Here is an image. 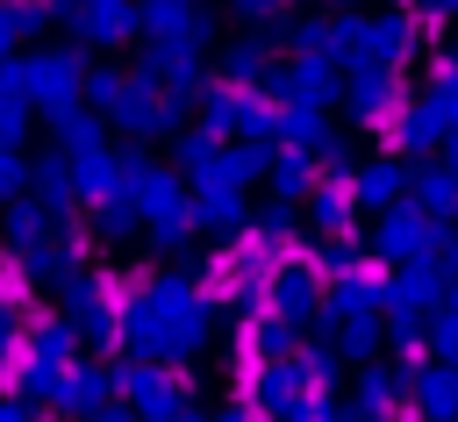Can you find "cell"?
<instances>
[{
	"label": "cell",
	"instance_id": "cell-1",
	"mask_svg": "<svg viewBox=\"0 0 458 422\" xmlns=\"http://www.w3.org/2000/svg\"><path fill=\"white\" fill-rule=\"evenodd\" d=\"M21 93L43 100V107H64V100L79 93V64H72V57H36V64L21 72Z\"/></svg>",
	"mask_w": 458,
	"mask_h": 422
},
{
	"label": "cell",
	"instance_id": "cell-2",
	"mask_svg": "<svg viewBox=\"0 0 458 422\" xmlns=\"http://www.w3.org/2000/svg\"><path fill=\"white\" fill-rule=\"evenodd\" d=\"M451 122H458V114H451V107H444V93H437V100H422V107L401 122V143H408V150H429V143H444V129H451Z\"/></svg>",
	"mask_w": 458,
	"mask_h": 422
},
{
	"label": "cell",
	"instance_id": "cell-9",
	"mask_svg": "<svg viewBox=\"0 0 458 422\" xmlns=\"http://www.w3.org/2000/svg\"><path fill=\"white\" fill-rule=\"evenodd\" d=\"M429 343H437V358H458V308L451 315H429Z\"/></svg>",
	"mask_w": 458,
	"mask_h": 422
},
{
	"label": "cell",
	"instance_id": "cell-6",
	"mask_svg": "<svg viewBox=\"0 0 458 422\" xmlns=\"http://www.w3.org/2000/svg\"><path fill=\"white\" fill-rule=\"evenodd\" d=\"M415 200H422L429 215H451V207H458V172H422V179H415Z\"/></svg>",
	"mask_w": 458,
	"mask_h": 422
},
{
	"label": "cell",
	"instance_id": "cell-10",
	"mask_svg": "<svg viewBox=\"0 0 458 422\" xmlns=\"http://www.w3.org/2000/svg\"><path fill=\"white\" fill-rule=\"evenodd\" d=\"M344 215H351L344 193H322V200H315V222H322V229H344Z\"/></svg>",
	"mask_w": 458,
	"mask_h": 422
},
{
	"label": "cell",
	"instance_id": "cell-11",
	"mask_svg": "<svg viewBox=\"0 0 458 422\" xmlns=\"http://www.w3.org/2000/svg\"><path fill=\"white\" fill-rule=\"evenodd\" d=\"M86 93H93L100 107H114V93H122V79H114V72H93V79H86Z\"/></svg>",
	"mask_w": 458,
	"mask_h": 422
},
{
	"label": "cell",
	"instance_id": "cell-16",
	"mask_svg": "<svg viewBox=\"0 0 458 422\" xmlns=\"http://www.w3.org/2000/svg\"><path fill=\"white\" fill-rule=\"evenodd\" d=\"M451 172H458V143H451Z\"/></svg>",
	"mask_w": 458,
	"mask_h": 422
},
{
	"label": "cell",
	"instance_id": "cell-14",
	"mask_svg": "<svg viewBox=\"0 0 458 422\" xmlns=\"http://www.w3.org/2000/svg\"><path fill=\"white\" fill-rule=\"evenodd\" d=\"M429 7H437V14H458V0H429Z\"/></svg>",
	"mask_w": 458,
	"mask_h": 422
},
{
	"label": "cell",
	"instance_id": "cell-15",
	"mask_svg": "<svg viewBox=\"0 0 458 422\" xmlns=\"http://www.w3.org/2000/svg\"><path fill=\"white\" fill-rule=\"evenodd\" d=\"M0 422H21V408H0Z\"/></svg>",
	"mask_w": 458,
	"mask_h": 422
},
{
	"label": "cell",
	"instance_id": "cell-4",
	"mask_svg": "<svg viewBox=\"0 0 458 422\" xmlns=\"http://www.w3.org/2000/svg\"><path fill=\"white\" fill-rule=\"evenodd\" d=\"M415 243H422V215H394L379 229V257H422Z\"/></svg>",
	"mask_w": 458,
	"mask_h": 422
},
{
	"label": "cell",
	"instance_id": "cell-7",
	"mask_svg": "<svg viewBox=\"0 0 458 422\" xmlns=\"http://www.w3.org/2000/svg\"><path fill=\"white\" fill-rule=\"evenodd\" d=\"M422 401H429V415H451V408H458V379H451V365L422 372Z\"/></svg>",
	"mask_w": 458,
	"mask_h": 422
},
{
	"label": "cell",
	"instance_id": "cell-5",
	"mask_svg": "<svg viewBox=\"0 0 458 422\" xmlns=\"http://www.w3.org/2000/svg\"><path fill=\"white\" fill-rule=\"evenodd\" d=\"M358 200H365V207L401 200V172H394V165H365V172H358Z\"/></svg>",
	"mask_w": 458,
	"mask_h": 422
},
{
	"label": "cell",
	"instance_id": "cell-12",
	"mask_svg": "<svg viewBox=\"0 0 458 422\" xmlns=\"http://www.w3.org/2000/svg\"><path fill=\"white\" fill-rule=\"evenodd\" d=\"M14 129H21V107H14V100H0V143H14Z\"/></svg>",
	"mask_w": 458,
	"mask_h": 422
},
{
	"label": "cell",
	"instance_id": "cell-17",
	"mask_svg": "<svg viewBox=\"0 0 458 422\" xmlns=\"http://www.w3.org/2000/svg\"><path fill=\"white\" fill-rule=\"evenodd\" d=\"M451 308H458V293H451Z\"/></svg>",
	"mask_w": 458,
	"mask_h": 422
},
{
	"label": "cell",
	"instance_id": "cell-8",
	"mask_svg": "<svg viewBox=\"0 0 458 422\" xmlns=\"http://www.w3.org/2000/svg\"><path fill=\"white\" fill-rule=\"evenodd\" d=\"M293 100H329V64H301L293 72Z\"/></svg>",
	"mask_w": 458,
	"mask_h": 422
},
{
	"label": "cell",
	"instance_id": "cell-3",
	"mask_svg": "<svg viewBox=\"0 0 458 422\" xmlns=\"http://www.w3.org/2000/svg\"><path fill=\"white\" fill-rule=\"evenodd\" d=\"M79 29H86L93 43H114V36L129 29V0H79Z\"/></svg>",
	"mask_w": 458,
	"mask_h": 422
},
{
	"label": "cell",
	"instance_id": "cell-13",
	"mask_svg": "<svg viewBox=\"0 0 458 422\" xmlns=\"http://www.w3.org/2000/svg\"><path fill=\"white\" fill-rule=\"evenodd\" d=\"M14 186H21V165H14V157H0V200H7Z\"/></svg>",
	"mask_w": 458,
	"mask_h": 422
}]
</instances>
